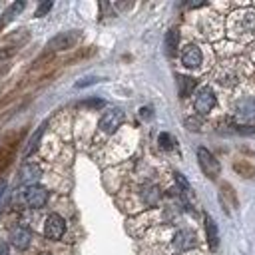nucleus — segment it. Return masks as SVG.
<instances>
[{
  "label": "nucleus",
  "mask_w": 255,
  "mask_h": 255,
  "mask_svg": "<svg viewBox=\"0 0 255 255\" xmlns=\"http://www.w3.org/2000/svg\"><path fill=\"white\" fill-rule=\"evenodd\" d=\"M205 235H207L209 249L215 251L219 247V231H217V223L213 221L211 215H205Z\"/></svg>",
  "instance_id": "9b49d317"
},
{
  "label": "nucleus",
  "mask_w": 255,
  "mask_h": 255,
  "mask_svg": "<svg viewBox=\"0 0 255 255\" xmlns=\"http://www.w3.org/2000/svg\"><path fill=\"white\" fill-rule=\"evenodd\" d=\"M201 60H203V56H201V50L197 46L189 44V46L183 48V52H181V64L185 68H197V66H201Z\"/></svg>",
  "instance_id": "6e6552de"
},
{
  "label": "nucleus",
  "mask_w": 255,
  "mask_h": 255,
  "mask_svg": "<svg viewBox=\"0 0 255 255\" xmlns=\"http://www.w3.org/2000/svg\"><path fill=\"white\" fill-rule=\"evenodd\" d=\"M173 175H175V181H177V183H179V185H181L183 189H189V183H187V179H185V177H183V175H181L179 171H175Z\"/></svg>",
  "instance_id": "393cba45"
},
{
  "label": "nucleus",
  "mask_w": 255,
  "mask_h": 255,
  "mask_svg": "<svg viewBox=\"0 0 255 255\" xmlns=\"http://www.w3.org/2000/svg\"><path fill=\"white\" fill-rule=\"evenodd\" d=\"M10 241H12V245L16 249H28L30 247V241H32V233L26 227H16L10 233Z\"/></svg>",
  "instance_id": "9d476101"
},
{
  "label": "nucleus",
  "mask_w": 255,
  "mask_h": 255,
  "mask_svg": "<svg viewBox=\"0 0 255 255\" xmlns=\"http://www.w3.org/2000/svg\"><path fill=\"white\" fill-rule=\"evenodd\" d=\"M96 82H100V78H84L82 82H76V88H86V86H92Z\"/></svg>",
  "instance_id": "b1692460"
},
{
  "label": "nucleus",
  "mask_w": 255,
  "mask_h": 255,
  "mask_svg": "<svg viewBox=\"0 0 255 255\" xmlns=\"http://www.w3.org/2000/svg\"><path fill=\"white\" fill-rule=\"evenodd\" d=\"M12 155H14V143L12 145H6V147H0V173L10 165Z\"/></svg>",
  "instance_id": "aec40b11"
},
{
  "label": "nucleus",
  "mask_w": 255,
  "mask_h": 255,
  "mask_svg": "<svg viewBox=\"0 0 255 255\" xmlns=\"http://www.w3.org/2000/svg\"><path fill=\"white\" fill-rule=\"evenodd\" d=\"M237 114L243 118V120H255V100H241L237 104Z\"/></svg>",
  "instance_id": "f3484780"
},
{
  "label": "nucleus",
  "mask_w": 255,
  "mask_h": 255,
  "mask_svg": "<svg viewBox=\"0 0 255 255\" xmlns=\"http://www.w3.org/2000/svg\"><path fill=\"white\" fill-rule=\"evenodd\" d=\"M42 177V169H40V165H36V163H32V161H26L22 167H20V171H18V181L22 183V185H36V181Z\"/></svg>",
  "instance_id": "423d86ee"
},
{
  "label": "nucleus",
  "mask_w": 255,
  "mask_h": 255,
  "mask_svg": "<svg viewBox=\"0 0 255 255\" xmlns=\"http://www.w3.org/2000/svg\"><path fill=\"white\" fill-rule=\"evenodd\" d=\"M221 203L225 207V211H229V207H237V197H235V189L229 185V183H223L221 185Z\"/></svg>",
  "instance_id": "ddd939ff"
},
{
  "label": "nucleus",
  "mask_w": 255,
  "mask_h": 255,
  "mask_svg": "<svg viewBox=\"0 0 255 255\" xmlns=\"http://www.w3.org/2000/svg\"><path fill=\"white\" fill-rule=\"evenodd\" d=\"M159 197H161V191H159L157 185H143V189H141V199H143L145 205H155V203L159 201Z\"/></svg>",
  "instance_id": "dca6fc26"
},
{
  "label": "nucleus",
  "mask_w": 255,
  "mask_h": 255,
  "mask_svg": "<svg viewBox=\"0 0 255 255\" xmlns=\"http://www.w3.org/2000/svg\"><path fill=\"white\" fill-rule=\"evenodd\" d=\"M46 201H48V191H46L44 187H40V185H30V187L26 189V203H28L30 207L40 209V207L46 205Z\"/></svg>",
  "instance_id": "0eeeda50"
},
{
  "label": "nucleus",
  "mask_w": 255,
  "mask_h": 255,
  "mask_svg": "<svg viewBox=\"0 0 255 255\" xmlns=\"http://www.w3.org/2000/svg\"><path fill=\"white\" fill-rule=\"evenodd\" d=\"M185 126H187L189 129L197 131V129L201 128V122H199V120H195V118H187V120H185Z\"/></svg>",
  "instance_id": "4be33fe9"
},
{
  "label": "nucleus",
  "mask_w": 255,
  "mask_h": 255,
  "mask_svg": "<svg viewBox=\"0 0 255 255\" xmlns=\"http://www.w3.org/2000/svg\"><path fill=\"white\" fill-rule=\"evenodd\" d=\"M163 46H165V54H167V56H173V54L177 52V46H179V32H177V28H171V30L165 34Z\"/></svg>",
  "instance_id": "2eb2a0df"
},
{
  "label": "nucleus",
  "mask_w": 255,
  "mask_h": 255,
  "mask_svg": "<svg viewBox=\"0 0 255 255\" xmlns=\"http://www.w3.org/2000/svg\"><path fill=\"white\" fill-rule=\"evenodd\" d=\"M197 161H199L201 171H203L209 179H215V177L221 173V163L217 161V157H215L207 147H197Z\"/></svg>",
  "instance_id": "7ed1b4c3"
},
{
  "label": "nucleus",
  "mask_w": 255,
  "mask_h": 255,
  "mask_svg": "<svg viewBox=\"0 0 255 255\" xmlns=\"http://www.w3.org/2000/svg\"><path fill=\"white\" fill-rule=\"evenodd\" d=\"M16 52V48H8V50H0V60H6V58H10L12 54Z\"/></svg>",
  "instance_id": "a878e982"
},
{
  "label": "nucleus",
  "mask_w": 255,
  "mask_h": 255,
  "mask_svg": "<svg viewBox=\"0 0 255 255\" xmlns=\"http://www.w3.org/2000/svg\"><path fill=\"white\" fill-rule=\"evenodd\" d=\"M157 143H159V147L161 149H171L173 147V137L169 135V133H159V137H157Z\"/></svg>",
  "instance_id": "412c9836"
},
{
  "label": "nucleus",
  "mask_w": 255,
  "mask_h": 255,
  "mask_svg": "<svg viewBox=\"0 0 255 255\" xmlns=\"http://www.w3.org/2000/svg\"><path fill=\"white\" fill-rule=\"evenodd\" d=\"M173 245H175V249H179V251H187V249L195 247V245H197L195 233H193L191 229H181V231H177L175 237H173Z\"/></svg>",
  "instance_id": "1a4fd4ad"
},
{
  "label": "nucleus",
  "mask_w": 255,
  "mask_h": 255,
  "mask_svg": "<svg viewBox=\"0 0 255 255\" xmlns=\"http://www.w3.org/2000/svg\"><path fill=\"white\" fill-rule=\"evenodd\" d=\"M82 106H92V108H100V106H104V102H102V100H88V102H84Z\"/></svg>",
  "instance_id": "bb28decb"
},
{
  "label": "nucleus",
  "mask_w": 255,
  "mask_h": 255,
  "mask_svg": "<svg viewBox=\"0 0 255 255\" xmlns=\"http://www.w3.org/2000/svg\"><path fill=\"white\" fill-rule=\"evenodd\" d=\"M80 30H68V32H60L56 34L48 44H46V50L48 52H60V50H70L78 44L80 40Z\"/></svg>",
  "instance_id": "f257e3e1"
},
{
  "label": "nucleus",
  "mask_w": 255,
  "mask_h": 255,
  "mask_svg": "<svg viewBox=\"0 0 255 255\" xmlns=\"http://www.w3.org/2000/svg\"><path fill=\"white\" fill-rule=\"evenodd\" d=\"M24 6H26V2H14V4H10V6H8V10L4 12L2 26H4V24H8L10 20H14V16H18V14L24 10Z\"/></svg>",
  "instance_id": "6ab92c4d"
},
{
  "label": "nucleus",
  "mask_w": 255,
  "mask_h": 255,
  "mask_svg": "<svg viewBox=\"0 0 255 255\" xmlns=\"http://www.w3.org/2000/svg\"><path fill=\"white\" fill-rule=\"evenodd\" d=\"M217 104V98L213 94V90L209 86H201L197 92H195V98H193V108L199 116H205L209 114Z\"/></svg>",
  "instance_id": "f03ea898"
},
{
  "label": "nucleus",
  "mask_w": 255,
  "mask_h": 255,
  "mask_svg": "<svg viewBox=\"0 0 255 255\" xmlns=\"http://www.w3.org/2000/svg\"><path fill=\"white\" fill-rule=\"evenodd\" d=\"M50 8H52V2H42V4L38 6V10H36V16H38V18H40V16H44Z\"/></svg>",
  "instance_id": "5701e85b"
},
{
  "label": "nucleus",
  "mask_w": 255,
  "mask_h": 255,
  "mask_svg": "<svg viewBox=\"0 0 255 255\" xmlns=\"http://www.w3.org/2000/svg\"><path fill=\"white\" fill-rule=\"evenodd\" d=\"M64 233H66V221H64V217L58 215V213H50L46 217V223H44V235L48 239H54L56 241Z\"/></svg>",
  "instance_id": "39448f33"
},
{
  "label": "nucleus",
  "mask_w": 255,
  "mask_h": 255,
  "mask_svg": "<svg viewBox=\"0 0 255 255\" xmlns=\"http://www.w3.org/2000/svg\"><path fill=\"white\" fill-rule=\"evenodd\" d=\"M124 110H120V108H112V110H108L102 118H100V122H98V128L104 131V133H114L122 124H124Z\"/></svg>",
  "instance_id": "20e7f679"
},
{
  "label": "nucleus",
  "mask_w": 255,
  "mask_h": 255,
  "mask_svg": "<svg viewBox=\"0 0 255 255\" xmlns=\"http://www.w3.org/2000/svg\"><path fill=\"white\" fill-rule=\"evenodd\" d=\"M46 126H48V124L44 122V124H42V126H40L36 131H34V135L28 139V145H26V149H24V157H30V155H32V153L38 149L40 139H42V135H44V131H46Z\"/></svg>",
  "instance_id": "4468645a"
},
{
  "label": "nucleus",
  "mask_w": 255,
  "mask_h": 255,
  "mask_svg": "<svg viewBox=\"0 0 255 255\" xmlns=\"http://www.w3.org/2000/svg\"><path fill=\"white\" fill-rule=\"evenodd\" d=\"M141 118H149V108H141Z\"/></svg>",
  "instance_id": "c85d7f7f"
},
{
  "label": "nucleus",
  "mask_w": 255,
  "mask_h": 255,
  "mask_svg": "<svg viewBox=\"0 0 255 255\" xmlns=\"http://www.w3.org/2000/svg\"><path fill=\"white\" fill-rule=\"evenodd\" d=\"M175 78H177V92H179V96H181V98L191 96V92L195 90L197 82H195L191 76H181V74H177Z\"/></svg>",
  "instance_id": "f8f14e48"
},
{
  "label": "nucleus",
  "mask_w": 255,
  "mask_h": 255,
  "mask_svg": "<svg viewBox=\"0 0 255 255\" xmlns=\"http://www.w3.org/2000/svg\"><path fill=\"white\" fill-rule=\"evenodd\" d=\"M233 169H235L241 177H253V175H255V167H253L247 159H239V161H235V163H233Z\"/></svg>",
  "instance_id": "a211bd4d"
},
{
  "label": "nucleus",
  "mask_w": 255,
  "mask_h": 255,
  "mask_svg": "<svg viewBox=\"0 0 255 255\" xmlns=\"http://www.w3.org/2000/svg\"><path fill=\"white\" fill-rule=\"evenodd\" d=\"M0 255H8V245L4 241H0Z\"/></svg>",
  "instance_id": "cd10ccee"
}]
</instances>
